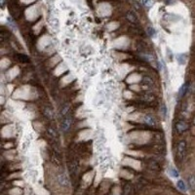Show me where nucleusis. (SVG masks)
<instances>
[{"label": "nucleus", "mask_w": 195, "mask_h": 195, "mask_svg": "<svg viewBox=\"0 0 195 195\" xmlns=\"http://www.w3.org/2000/svg\"><path fill=\"white\" fill-rule=\"evenodd\" d=\"M185 152H186V145L185 142H180L178 145V157L180 160H183L185 157Z\"/></svg>", "instance_id": "1"}, {"label": "nucleus", "mask_w": 195, "mask_h": 195, "mask_svg": "<svg viewBox=\"0 0 195 195\" xmlns=\"http://www.w3.org/2000/svg\"><path fill=\"white\" fill-rule=\"evenodd\" d=\"M58 183L63 187H68L69 186V180L68 176L65 174H60L58 176Z\"/></svg>", "instance_id": "2"}, {"label": "nucleus", "mask_w": 195, "mask_h": 195, "mask_svg": "<svg viewBox=\"0 0 195 195\" xmlns=\"http://www.w3.org/2000/svg\"><path fill=\"white\" fill-rule=\"evenodd\" d=\"M145 122L149 126H155L156 125V119L154 116H152L151 114H146L145 116Z\"/></svg>", "instance_id": "3"}, {"label": "nucleus", "mask_w": 195, "mask_h": 195, "mask_svg": "<svg viewBox=\"0 0 195 195\" xmlns=\"http://www.w3.org/2000/svg\"><path fill=\"white\" fill-rule=\"evenodd\" d=\"M70 125H71V118L69 116H66L63 118V123H62V129L63 131H68L69 129Z\"/></svg>", "instance_id": "4"}, {"label": "nucleus", "mask_w": 195, "mask_h": 195, "mask_svg": "<svg viewBox=\"0 0 195 195\" xmlns=\"http://www.w3.org/2000/svg\"><path fill=\"white\" fill-rule=\"evenodd\" d=\"M188 181V185H189V188L191 191H195V175H191L188 177L187 178Z\"/></svg>", "instance_id": "5"}, {"label": "nucleus", "mask_w": 195, "mask_h": 195, "mask_svg": "<svg viewBox=\"0 0 195 195\" xmlns=\"http://www.w3.org/2000/svg\"><path fill=\"white\" fill-rule=\"evenodd\" d=\"M187 127H188V125L185 122H183V121H181V122H178L177 124V126H176V128H177V130H178V132H180V133L184 132V131L187 129Z\"/></svg>", "instance_id": "6"}, {"label": "nucleus", "mask_w": 195, "mask_h": 195, "mask_svg": "<svg viewBox=\"0 0 195 195\" xmlns=\"http://www.w3.org/2000/svg\"><path fill=\"white\" fill-rule=\"evenodd\" d=\"M177 184H178V187L180 188L181 191H185V190H186V186H185V183H184L183 181L180 180V181H178Z\"/></svg>", "instance_id": "7"}, {"label": "nucleus", "mask_w": 195, "mask_h": 195, "mask_svg": "<svg viewBox=\"0 0 195 195\" xmlns=\"http://www.w3.org/2000/svg\"><path fill=\"white\" fill-rule=\"evenodd\" d=\"M142 4L145 7H151L154 4V0H142Z\"/></svg>", "instance_id": "8"}, {"label": "nucleus", "mask_w": 195, "mask_h": 195, "mask_svg": "<svg viewBox=\"0 0 195 195\" xmlns=\"http://www.w3.org/2000/svg\"><path fill=\"white\" fill-rule=\"evenodd\" d=\"M170 175L172 176V177H174V178H178V171L176 170V169H174V168L170 169Z\"/></svg>", "instance_id": "9"}, {"label": "nucleus", "mask_w": 195, "mask_h": 195, "mask_svg": "<svg viewBox=\"0 0 195 195\" xmlns=\"http://www.w3.org/2000/svg\"><path fill=\"white\" fill-rule=\"evenodd\" d=\"M127 18L129 19V20L131 21V22H135L136 21V16L133 14V13H128V15H127Z\"/></svg>", "instance_id": "10"}, {"label": "nucleus", "mask_w": 195, "mask_h": 195, "mask_svg": "<svg viewBox=\"0 0 195 195\" xmlns=\"http://www.w3.org/2000/svg\"><path fill=\"white\" fill-rule=\"evenodd\" d=\"M185 92H186V85H183L180 90V96H183Z\"/></svg>", "instance_id": "11"}, {"label": "nucleus", "mask_w": 195, "mask_h": 195, "mask_svg": "<svg viewBox=\"0 0 195 195\" xmlns=\"http://www.w3.org/2000/svg\"><path fill=\"white\" fill-rule=\"evenodd\" d=\"M161 114L163 116H166V114H167V108H166L165 105H162L161 107Z\"/></svg>", "instance_id": "12"}, {"label": "nucleus", "mask_w": 195, "mask_h": 195, "mask_svg": "<svg viewBox=\"0 0 195 195\" xmlns=\"http://www.w3.org/2000/svg\"><path fill=\"white\" fill-rule=\"evenodd\" d=\"M148 34L150 35V36H153L154 33H155V31H154V30H153L152 27H148Z\"/></svg>", "instance_id": "13"}, {"label": "nucleus", "mask_w": 195, "mask_h": 195, "mask_svg": "<svg viewBox=\"0 0 195 195\" xmlns=\"http://www.w3.org/2000/svg\"><path fill=\"white\" fill-rule=\"evenodd\" d=\"M48 132H49V134L52 137H55L56 136V132H55V130H53V129H49L48 130Z\"/></svg>", "instance_id": "14"}]
</instances>
